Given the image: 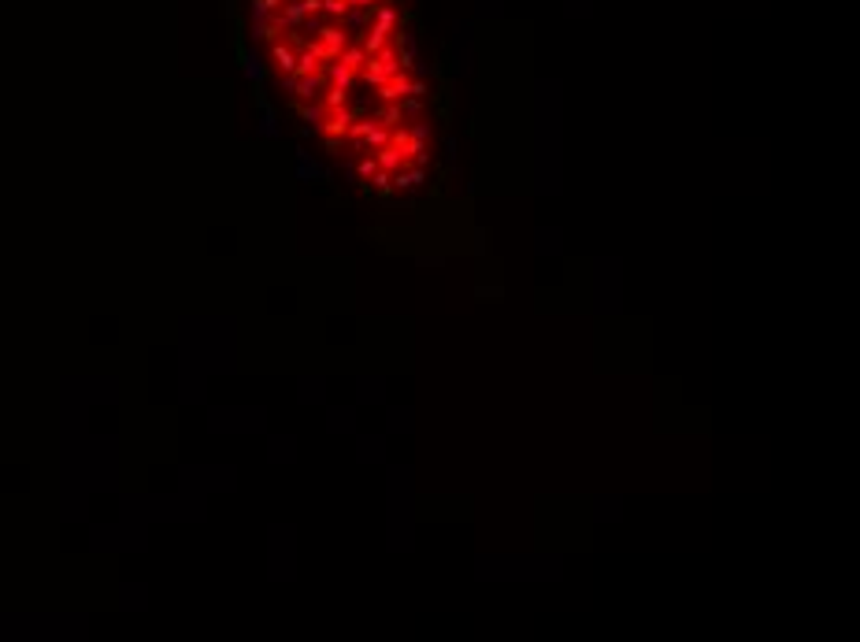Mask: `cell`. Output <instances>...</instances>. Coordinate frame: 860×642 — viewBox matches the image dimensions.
<instances>
[{
	"label": "cell",
	"mask_w": 860,
	"mask_h": 642,
	"mask_svg": "<svg viewBox=\"0 0 860 642\" xmlns=\"http://www.w3.org/2000/svg\"><path fill=\"white\" fill-rule=\"evenodd\" d=\"M352 119H356V112L345 108V104H341V108H327V126H322V130H327V137H345Z\"/></svg>",
	"instance_id": "1"
},
{
	"label": "cell",
	"mask_w": 860,
	"mask_h": 642,
	"mask_svg": "<svg viewBox=\"0 0 860 642\" xmlns=\"http://www.w3.org/2000/svg\"><path fill=\"white\" fill-rule=\"evenodd\" d=\"M375 164H379L382 171H397V167H404V164H408V156H404L397 145L386 142L382 149H375Z\"/></svg>",
	"instance_id": "2"
},
{
	"label": "cell",
	"mask_w": 860,
	"mask_h": 642,
	"mask_svg": "<svg viewBox=\"0 0 860 642\" xmlns=\"http://www.w3.org/2000/svg\"><path fill=\"white\" fill-rule=\"evenodd\" d=\"M297 175L304 178V182H316V178H330L327 171H322V167L316 164V160H311V156L304 153V149H300V153H297Z\"/></svg>",
	"instance_id": "3"
},
{
	"label": "cell",
	"mask_w": 860,
	"mask_h": 642,
	"mask_svg": "<svg viewBox=\"0 0 860 642\" xmlns=\"http://www.w3.org/2000/svg\"><path fill=\"white\" fill-rule=\"evenodd\" d=\"M371 186L379 189L382 197H390V186H393V182H390V171H382V167H379V171L371 175Z\"/></svg>",
	"instance_id": "4"
},
{
	"label": "cell",
	"mask_w": 860,
	"mask_h": 642,
	"mask_svg": "<svg viewBox=\"0 0 860 642\" xmlns=\"http://www.w3.org/2000/svg\"><path fill=\"white\" fill-rule=\"evenodd\" d=\"M375 171H379V164H375V156H363L360 164H356V175H360V178H371Z\"/></svg>",
	"instance_id": "5"
}]
</instances>
